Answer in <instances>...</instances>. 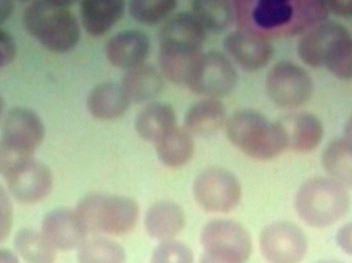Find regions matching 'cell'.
<instances>
[{
  "label": "cell",
  "instance_id": "obj_32",
  "mask_svg": "<svg viewBox=\"0 0 352 263\" xmlns=\"http://www.w3.org/2000/svg\"><path fill=\"white\" fill-rule=\"evenodd\" d=\"M152 263H194L192 250L182 242L168 240L157 246Z\"/></svg>",
  "mask_w": 352,
  "mask_h": 263
},
{
  "label": "cell",
  "instance_id": "obj_21",
  "mask_svg": "<svg viewBox=\"0 0 352 263\" xmlns=\"http://www.w3.org/2000/svg\"><path fill=\"white\" fill-rule=\"evenodd\" d=\"M126 0H80V19L89 34H107L124 16Z\"/></svg>",
  "mask_w": 352,
  "mask_h": 263
},
{
  "label": "cell",
  "instance_id": "obj_43",
  "mask_svg": "<svg viewBox=\"0 0 352 263\" xmlns=\"http://www.w3.org/2000/svg\"><path fill=\"white\" fill-rule=\"evenodd\" d=\"M20 1H30V0H20Z\"/></svg>",
  "mask_w": 352,
  "mask_h": 263
},
{
  "label": "cell",
  "instance_id": "obj_17",
  "mask_svg": "<svg viewBox=\"0 0 352 263\" xmlns=\"http://www.w3.org/2000/svg\"><path fill=\"white\" fill-rule=\"evenodd\" d=\"M345 31H347L346 27L334 21H324L314 25L299 39L298 56L309 67H324L329 49Z\"/></svg>",
  "mask_w": 352,
  "mask_h": 263
},
{
  "label": "cell",
  "instance_id": "obj_20",
  "mask_svg": "<svg viewBox=\"0 0 352 263\" xmlns=\"http://www.w3.org/2000/svg\"><path fill=\"white\" fill-rule=\"evenodd\" d=\"M121 84L130 102L150 103L162 94L164 76L158 68L144 63L126 71Z\"/></svg>",
  "mask_w": 352,
  "mask_h": 263
},
{
  "label": "cell",
  "instance_id": "obj_35",
  "mask_svg": "<svg viewBox=\"0 0 352 263\" xmlns=\"http://www.w3.org/2000/svg\"><path fill=\"white\" fill-rule=\"evenodd\" d=\"M329 12L340 18H352V0H326Z\"/></svg>",
  "mask_w": 352,
  "mask_h": 263
},
{
  "label": "cell",
  "instance_id": "obj_22",
  "mask_svg": "<svg viewBox=\"0 0 352 263\" xmlns=\"http://www.w3.org/2000/svg\"><path fill=\"white\" fill-rule=\"evenodd\" d=\"M227 119V111L219 99L203 98L186 111L184 129L196 136H212L226 125Z\"/></svg>",
  "mask_w": 352,
  "mask_h": 263
},
{
  "label": "cell",
  "instance_id": "obj_15",
  "mask_svg": "<svg viewBox=\"0 0 352 263\" xmlns=\"http://www.w3.org/2000/svg\"><path fill=\"white\" fill-rule=\"evenodd\" d=\"M151 51V41L140 30H125L111 36L105 45L109 63L120 69H133L146 63Z\"/></svg>",
  "mask_w": 352,
  "mask_h": 263
},
{
  "label": "cell",
  "instance_id": "obj_30",
  "mask_svg": "<svg viewBox=\"0 0 352 263\" xmlns=\"http://www.w3.org/2000/svg\"><path fill=\"white\" fill-rule=\"evenodd\" d=\"M324 67L339 80H352V35L349 30L332 43L327 53Z\"/></svg>",
  "mask_w": 352,
  "mask_h": 263
},
{
  "label": "cell",
  "instance_id": "obj_2",
  "mask_svg": "<svg viewBox=\"0 0 352 263\" xmlns=\"http://www.w3.org/2000/svg\"><path fill=\"white\" fill-rule=\"evenodd\" d=\"M204 27L192 12H182L169 19L159 34V69L165 78L184 84L190 66L206 39Z\"/></svg>",
  "mask_w": 352,
  "mask_h": 263
},
{
  "label": "cell",
  "instance_id": "obj_10",
  "mask_svg": "<svg viewBox=\"0 0 352 263\" xmlns=\"http://www.w3.org/2000/svg\"><path fill=\"white\" fill-rule=\"evenodd\" d=\"M192 194L201 208L227 213L239 204L242 186L235 174L219 167L207 168L195 178Z\"/></svg>",
  "mask_w": 352,
  "mask_h": 263
},
{
  "label": "cell",
  "instance_id": "obj_9",
  "mask_svg": "<svg viewBox=\"0 0 352 263\" xmlns=\"http://www.w3.org/2000/svg\"><path fill=\"white\" fill-rule=\"evenodd\" d=\"M265 88L269 99L285 109L303 106L309 102L314 90L310 74L291 61L278 62L269 70Z\"/></svg>",
  "mask_w": 352,
  "mask_h": 263
},
{
  "label": "cell",
  "instance_id": "obj_33",
  "mask_svg": "<svg viewBox=\"0 0 352 263\" xmlns=\"http://www.w3.org/2000/svg\"><path fill=\"white\" fill-rule=\"evenodd\" d=\"M14 222V207L10 192L0 184V243L6 241Z\"/></svg>",
  "mask_w": 352,
  "mask_h": 263
},
{
  "label": "cell",
  "instance_id": "obj_37",
  "mask_svg": "<svg viewBox=\"0 0 352 263\" xmlns=\"http://www.w3.org/2000/svg\"><path fill=\"white\" fill-rule=\"evenodd\" d=\"M14 2L12 0H0V23L8 20L12 12Z\"/></svg>",
  "mask_w": 352,
  "mask_h": 263
},
{
  "label": "cell",
  "instance_id": "obj_42",
  "mask_svg": "<svg viewBox=\"0 0 352 263\" xmlns=\"http://www.w3.org/2000/svg\"><path fill=\"white\" fill-rule=\"evenodd\" d=\"M316 263H343V262H338V260H320V262H318Z\"/></svg>",
  "mask_w": 352,
  "mask_h": 263
},
{
  "label": "cell",
  "instance_id": "obj_11",
  "mask_svg": "<svg viewBox=\"0 0 352 263\" xmlns=\"http://www.w3.org/2000/svg\"><path fill=\"white\" fill-rule=\"evenodd\" d=\"M260 246L269 263H299L307 252V238L298 225L279 221L263 229Z\"/></svg>",
  "mask_w": 352,
  "mask_h": 263
},
{
  "label": "cell",
  "instance_id": "obj_8",
  "mask_svg": "<svg viewBox=\"0 0 352 263\" xmlns=\"http://www.w3.org/2000/svg\"><path fill=\"white\" fill-rule=\"evenodd\" d=\"M237 82L233 61L221 52L209 51L195 60L184 84L199 96L219 99L233 92Z\"/></svg>",
  "mask_w": 352,
  "mask_h": 263
},
{
  "label": "cell",
  "instance_id": "obj_3",
  "mask_svg": "<svg viewBox=\"0 0 352 263\" xmlns=\"http://www.w3.org/2000/svg\"><path fill=\"white\" fill-rule=\"evenodd\" d=\"M230 142L258 161L275 159L289 148L280 122H271L254 109L235 111L226 122Z\"/></svg>",
  "mask_w": 352,
  "mask_h": 263
},
{
  "label": "cell",
  "instance_id": "obj_19",
  "mask_svg": "<svg viewBox=\"0 0 352 263\" xmlns=\"http://www.w3.org/2000/svg\"><path fill=\"white\" fill-rule=\"evenodd\" d=\"M279 122L287 134L289 148L297 152L314 150L324 138V126L312 113H294Z\"/></svg>",
  "mask_w": 352,
  "mask_h": 263
},
{
  "label": "cell",
  "instance_id": "obj_24",
  "mask_svg": "<svg viewBox=\"0 0 352 263\" xmlns=\"http://www.w3.org/2000/svg\"><path fill=\"white\" fill-rule=\"evenodd\" d=\"M176 127V113L173 105L162 101H152L138 113L135 130L146 142L156 143Z\"/></svg>",
  "mask_w": 352,
  "mask_h": 263
},
{
  "label": "cell",
  "instance_id": "obj_31",
  "mask_svg": "<svg viewBox=\"0 0 352 263\" xmlns=\"http://www.w3.org/2000/svg\"><path fill=\"white\" fill-rule=\"evenodd\" d=\"M177 0H130L129 12L133 20L146 26H155L171 16Z\"/></svg>",
  "mask_w": 352,
  "mask_h": 263
},
{
  "label": "cell",
  "instance_id": "obj_34",
  "mask_svg": "<svg viewBox=\"0 0 352 263\" xmlns=\"http://www.w3.org/2000/svg\"><path fill=\"white\" fill-rule=\"evenodd\" d=\"M16 45L10 33L0 29V68L6 67L16 59Z\"/></svg>",
  "mask_w": 352,
  "mask_h": 263
},
{
  "label": "cell",
  "instance_id": "obj_27",
  "mask_svg": "<svg viewBox=\"0 0 352 263\" xmlns=\"http://www.w3.org/2000/svg\"><path fill=\"white\" fill-rule=\"evenodd\" d=\"M14 247L16 254L27 263H54L56 248L41 231L22 229L14 235Z\"/></svg>",
  "mask_w": 352,
  "mask_h": 263
},
{
  "label": "cell",
  "instance_id": "obj_38",
  "mask_svg": "<svg viewBox=\"0 0 352 263\" xmlns=\"http://www.w3.org/2000/svg\"><path fill=\"white\" fill-rule=\"evenodd\" d=\"M0 263H20L18 256L10 250L0 248Z\"/></svg>",
  "mask_w": 352,
  "mask_h": 263
},
{
  "label": "cell",
  "instance_id": "obj_41",
  "mask_svg": "<svg viewBox=\"0 0 352 263\" xmlns=\"http://www.w3.org/2000/svg\"><path fill=\"white\" fill-rule=\"evenodd\" d=\"M4 111V100L2 98L1 95H0V119H1L2 115H3Z\"/></svg>",
  "mask_w": 352,
  "mask_h": 263
},
{
  "label": "cell",
  "instance_id": "obj_13",
  "mask_svg": "<svg viewBox=\"0 0 352 263\" xmlns=\"http://www.w3.org/2000/svg\"><path fill=\"white\" fill-rule=\"evenodd\" d=\"M223 45L233 63L248 72L266 67L274 56V47L268 38L248 31L229 33Z\"/></svg>",
  "mask_w": 352,
  "mask_h": 263
},
{
  "label": "cell",
  "instance_id": "obj_29",
  "mask_svg": "<svg viewBox=\"0 0 352 263\" xmlns=\"http://www.w3.org/2000/svg\"><path fill=\"white\" fill-rule=\"evenodd\" d=\"M125 249L107 238L86 239L78 248V263H126Z\"/></svg>",
  "mask_w": 352,
  "mask_h": 263
},
{
  "label": "cell",
  "instance_id": "obj_7",
  "mask_svg": "<svg viewBox=\"0 0 352 263\" xmlns=\"http://www.w3.org/2000/svg\"><path fill=\"white\" fill-rule=\"evenodd\" d=\"M202 258L200 263H245L252 255L248 231L231 219H214L201 231Z\"/></svg>",
  "mask_w": 352,
  "mask_h": 263
},
{
  "label": "cell",
  "instance_id": "obj_26",
  "mask_svg": "<svg viewBox=\"0 0 352 263\" xmlns=\"http://www.w3.org/2000/svg\"><path fill=\"white\" fill-rule=\"evenodd\" d=\"M192 12L205 30L225 32L235 19V6L232 0H192Z\"/></svg>",
  "mask_w": 352,
  "mask_h": 263
},
{
  "label": "cell",
  "instance_id": "obj_1",
  "mask_svg": "<svg viewBox=\"0 0 352 263\" xmlns=\"http://www.w3.org/2000/svg\"><path fill=\"white\" fill-rule=\"evenodd\" d=\"M237 6L245 31L266 38L305 32L329 14L326 0H238Z\"/></svg>",
  "mask_w": 352,
  "mask_h": 263
},
{
  "label": "cell",
  "instance_id": "obj_28",
  "mask_svg": "<svg viewBox=\"0 0 352 263\" xmlns=\"http://www.w3.org/2000/svg\"><path fill=\"white\" fill-rule=\"evenodd\" d=\"M327 173L344 186L352 187V143L345 138L331 141L322 157Z\"/></svg>",
  "mask_w": 352,
  "mask_h": 263
},
{
  "label": "cell",
  "instance_id": "obj_4",
  "mask_svg": "<svg viewBox=\"0 0 352 263\" xmlns=\"http://www.w3.org/2000/svg\"><path fill=\"white\" fill-rule=\"evenodd\" d=\"M25 30L52 53L65 54L80 43V26L68 8H58L45 0H34L23 12Z\"/></svg>",
  "mask_w": 352,
  "mask_h": 263
},
{
  "label": "cell",
  "instance_id": "obj_40",
  "mask_svg": "<svg viewBox=\"0 0 352 263\" xmlns=\"http://www.w3.org/2000/svg\"><path fill=\"white\" fill-rule=\"evenodd\" d=\"M343 138L349 140V142L352 143V115L349 117V121L345 124L344 127V137Z\"/></svg>",
  "mask_w": 352,
  "mask_h": 263
},
{
  "label": "cell",
  "instance_id": "obj_5",
  "mask_svg": "<svg viewBox=\"0 0 352 263\" xmlns=\"http://www.w3.org/2000/svg\"><path fill=\"white\" fill-rule=\"evenodd\" d=\"M74 212L87 233L121 236L135 227L140 206L128 196L91 192L80 198Z\"/></svg>",
  "mask_w": 352,
  "mask_h": 263
},
{
  "label": "cell",
  "instance_id": "obj_12",
  "mask_svg": "<svg viewBox=\"0 0 352 263\" xmlns=\"http://www.w3.org/2000/svg\"><path fill=\"white\" fill-rule=\"evenodd\" d=\"M4 179L10 196L21 204H37L45 200L53 190L51 169L34 159L16 168Z\"/></svg>",
  "mask_w": 352,
  "mask_h": 263
},
{
  "label": "cell",
  "instance_id": "obj_16",
  "mask_svg": "<svg viewBox=\"0 0 352 263\" xmlns=\"http://www.w3.org/2000/svg\"><path fill=\"white\" fill-rule=\"evenodd\" d=\"M41 233L56 249L62 251L80 247L88 236L76 212L66 208H58L47 213L41 223Z\"/></svg>",
  "mask_w": 352,
  "mask_h": 263
},
{
  "label": "cell",
  "instance_id": "obj_39",
  "mask_svg": "<svg viewBox=\"0 0 352 263\" xmlns=\"http://www.w3.org/2000/svg\"><path fill=\"white\" fill-rule=\"evenodd\" d=\"M47 3L58 8H68L72 6L76 0H45Z\"/></svg>",
  "mask_w": 352,
  "mask_h": 263
},
{
  "label": "cell",
  "instance_id": "obj_25",
  "mask_svg": "<svg viewBox=\"0 0 352 263\" xmlns=\"http://www.w3.org/2000/svg\"><path fill=\"white\" fill-rule=\"evenodd\" d=\"M155 144L161 163L169 168L182 167L190 161L195 152L192 135L177 126Z\"/></svg>",
  "mask_w": 352,
  "mask_h": 263
},
{
  "label": "cell",
  "instance_id": "obj_18",
  "mask_svg": "<svg viewBox=\"0 0 352 263\" xmlns=\"http://www.w3.org/2000/svg\"><path fill=\"white\" fill-rule=\"evenodd\" d=\"M130 103L122 84L104 82L95 86L89 93L87 108L95 119L113 121L127 113Z\"/></svg>",
  "mask_w": 352,
  "mask_h": 263
},
{
  "label": "cell",
  "instance_id": "obj_14",
  "mask_svg": "<svg viewBox=\"0 0 352 263\" xmlns=\"http://www.w3.org/2000/svg\"><path fill=\"white\" fill-rule=\"evenodd\" d=\"M45 136V124L34 111L14 107L4 117L0 140L34 155Z\"/></svg>",
  "mask_w": 352,
  "mask_h": 263
},
{
  "label": "cell",
  "instance_id": "obj_23",
  "mask_svg": "<svg viewBox=\"0 0 352 263\" xmlns=\"http://www.w3.org/2000/svg\"><path fill=\"white\" fill-rule=\"evenodd\" d=\"M186 225L182 207L169 201L155 203L146 211L144 227L150 237L159 241L173 240Z\"/></svg>",
  "mask_w": 352,
  "mask_h": 263
},
{
  "label": "cell",
  "instance_id": "obj_36",
  "mask_svg": "<svg viewBox=\"0 0 352 263\" xmlns=\"http://www.w3.org/2000/svg\"><path fill=\"white\" fill-rule=\"evenodd\" d=\"M336 241L339 247L352 256V222L347 223L339 229L336 235Z\"/></svg>",
  "mask_w": 352,
  "mask_h": 263
},
{
  "label": "cell",
  "instance_id": "obj_6",
  "mask_svg": "<svg viewBox=\"0 0 352 263\" xmlns=\"http://www.w3.org/2000/svg\"><path fill=\"white\" fill-rule=\"evenodd\" d=\"M351 205L344 185L332 178L316 177L302 184L296 194L300 218L312 227H327L346 215Z\"/></svg>",
  "mask_w": 352,
  "mask_h": 263
}]
</instances>
